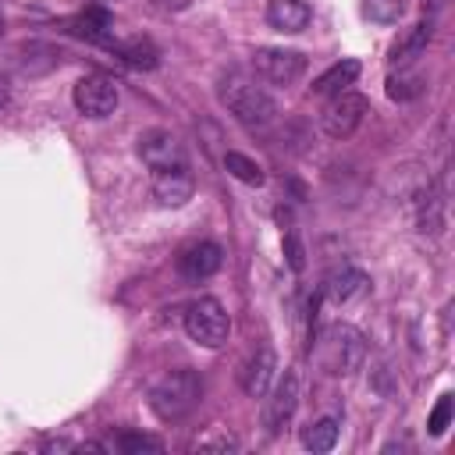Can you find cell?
<instances>
[{"instance_id": "obj_10", "label": "cell", "mask_w": 455, "mask_h": 455, "mask_svg": "<svg viewBox=\"0 0 455 455\" xmlns=\"http://www.w3.org/2000/svg\"><path fill=\"white\" fill-rule=\"evenodd\" d=\"M220 263H224V252L217 242H188L178 252V274L185 281H206L220 270Z\"/></svg>"}, {"instance_id": "obj_8", "label": "cell", "mask_w": 455, "mask_h": 455, "mask_svg": "<svg viewBox=\"0 0 455 455\" xmlns=\"http://www.w3.org/2000/svg\"><path fill=\"white\" fill-rule=\"evenodd\" d=\"M295 409H299V373L284 370L277 377V384L267 387V402H263V427H267V434H281L291 423Z\"/></svg>"}, {"instance_id": "obj_21", "label": "cell", "mask_w": 455, "mask_h": 455, "mask_svg": "<svg viewBox=\"0 0 455 455\" xmlns=\"http://www.w3.org/2000/svg\"><path fill=\"white\" fill-rule=\"evenodd\" d=\"M224 167H228V174L231 178H238L242 185H263V167L252 160V156H245V153H224Z\"/></svg>"}, {"instance_id": "obj_9", "label": "cell", "mask_w": 455, "mask_h": 455, "mask_svg": "<svg viewBox=\"0 0 455 455\" xmlns=\"http://www.w3.org/2000/svg\"><path fill=\"white\" fill-rule=\"evenodd\" d=\"M78 114L85 117H110L117 110V82L107 78V75H85L75 82V92H71Z\"/></svg>"}, {"instance_id": "obj_26", "label": "cell", "mask_w": 455, "mask_h": 455, "mask_svg": "<svg viewBox=\"0 0 455 455\" xmlns=\"http://www.w3.org/2000/svg\"><path fill=\"white\" fill-rule=\"evenodd\" d=\"M156 11H164V14H178V11H185L192 0H149Z\"/></svg>"}, {"instance_id": "obj_20", "label": "cell", "mask_w": 455, "mask_h": 455, "mask_svg": "<svg viewBox=\"0 0 455 455\" xmlns=\"http://www.w3.org/2000/svg\"><path fill=\"white\" fill-rule=\"evenodd\" d=\"M302 444L309 451H331L338 444V419L334 416H320L309 427H302Z\"/></svg>"}, {"instance_id": "obj_22", "label": "cell", "mask_w": 455, "mask_h": 455, "mask_svg": "<svg viewBox=\"0 0 455 455\" xmlns=\"http://www.w3.org/2000/svg\"><path fill=\"white\" fill-rule=\"evenodd\" d=\"M110 448L124 451V455H139V451H160L164 441L160 437H149V434H121L110 441Z\"/></svg>"}, {"instance_id": "obj_1", "label": "cell", "mask_w": 455, "mask_h": 455, "mask_svg": "<svg viewBox=\"0 0 455 455\" xmlns=\"http://www.w3.org/2000/svg\"><path fill=\"white\" fill-rule=\"evenodd\" d=\"M217 100L252 135H263L277 124V100L267 92V85H259V78H252L245 71L224 75L217 82Z\"/></svg>"}, {"instance_id": "obj_5", "label": "cell", "mask_w": 455, "mask_h": 455, "mask_svg": "<svg viewBox=\"0 0 455 455\" xmlns=\"http://www.w3.org/2000/svg\"><path fill=\"white\" fill-rule=\"evenodd\" d=\"M252 71H256V78H263L270 85H291L306 75V57L299 50H284V46H259L252 53Z\"/></svg>"}, {"instance_id": "obj_7", "label": "cell", "mask_w": 455, "mask_h": 455, "mask_svg": "<svg viewBox=\"0 0 455 455\" xmlns=\"http://www.w3.org/2000/svg\"><path fill=\"white\" fill-rule=\"evenodd\" d=\"M135 149H139V160H142L153 174H156V171L188 167V160H185V146H181L178 135L167 132V128H146V132L139 135Z\"/></svg>"}, {"instance_id": "obj_11", "label": "cell", "mask_w": 455, "mask_h": 455, "mask_svg": "<svg viewBox=\"0 0 455 455\" xmlns=\"http://www.w3.org/2000/svg\"><path fill=\"white\" fill-rule=\"evenodd\" d=\"M274 370H277V359H274V348H256L245 363H242V370H238V384H242V391L249 395V398H263L267 395V387H270V380H274Z\"/></svg>"}, {"instance_id": "obj_23", "label": "cell", "mask_w": 455, "mask_h": 455, "mask_svg": "<svg viewBox=\"0 0 455 455\" xmlns=\"http://www.w3.org/2000/svg\"><path fill=\"white\" fill-rule=\"evenodd\" d=\"M363 11H366V18H373V21H380V25H391V21L402 18L405 4H402V0H366Z\"/></svg>"}, {"instance_id": "obj_4", "label": "cell", "mask_w": 455, "mask_h": 455, "mask_svg": "<svg viewBox=\"0 0 455 455\" xmlns=\"http://www.w3.org/2000/svg\"><path fill=\"white\" fill-rule=\"evenodd\" d=\"M185 334L203 348H220L231 334V316L220 306V299L203 295L185 309Z\"/></svg>"}, {"instance_id": "obj_3", "label": "cell", "mask_w": 455, "mask_h": 455, "mask_svg": "<svg viewBox=\"0 0 455 455\" xmlns=\"http://www.w3.org/2000/svg\"><path fill=\"white\" fill-rule=\"evenodd\" d=\"M316 363L327 370V373H355L363 366V355H366V341L363 334L352 327V323H331L320 331L316 338Z\"/></svg>"}, {"instance_id": "obj_19", "label": "cell", "mask_w": 455, "mask_h": 455, "mask_svg": "<svg viewBox=\"0 0 455 455\" xmlns=\"http://www.w3.org/2000/svg\"><path fill=\"white\" fill-rule=\"evenodd\" d=\"M423 85H427V78H423L419 71H412V64H409V68H398V71L387 75V96H391L395 103L419 100V96H423Z\"/></svg>"}, {"instance_id": "obj_6", "label": "cell", "mask_w": 455, "mask_h": 455, "mask_svg": "<svg viewBox=\"0 0 455 455\" xmlns=\"http://www.w3.org/2000/svg\"><path fill=\"white\" fill-rule=\"evenodd\" d=\"M370 114V100L363 96V92H338V96H331V103L323 107V114H320V128L331 135V139H348L359 124H363V117Z\"/></svg>"}, {"instance_id": "obj_14", "label": "cell", "mask_w": 455, "mask_h": 455, "mask_svg": "<svg viewBox=\"0 0 455 455\" xmlns=\"http://www.w3.org/2000/svg\"><path fill=\"white\" fill-rule=\"evenodd\" d=\"M430 36H434V25L430 21H416L412 28H405L395 43H391V50H387V60L395 64V68H409L423 50H427V43H430Z\"/></svg>"}, {"instance_id": "obj_17", "label": "cell", "mask_w": 455, "mask_h": 455, "mask_svg": "<svg viewBox=\"0 0 455 455\" xmlns=\"http://www.w3.org/2000/svg\"><path fill=\"white\" fill-rule=\"evenodd\" d=\"M124 64H132V68H139V71H153L156 64H160V50L153 46V39H146V36H132V39H114V46H110Z\"/></svg>"}, {"instance_id": "obj_12", "label": "cell", "mask_w": 455, "mask_h": 455, "mask_svg": "<svg viewBox=\"0 0 455 455\" xmlns=\"http://www.w3.org/2000/svg\"><path fill=\"white\" fill-rule=\"evenodd\" d=\"M64 28L71 36L85 39V43H96V46H107V50L114 46V18L103 7H89V11L75 14L71 21H64Z\"/></svg>"}, {"instance_id": "obj_27", "label": "cell", "mask_w": 455, "mask_h": 455, "mask_svg": "<svg viewBox=\"0 0 455 455\" xmlns=\"http://www.w3.org/2000/svg\"><path fill=\"white\" fill-rule=\"evenodd\" d=\"M7 103H11V78L0 71V110H4Z\"/></svg>"}, {"instance_id": "obj_15", "label": "cell", "mask_w": 455, "mask_h": 455, "mask_svg": "<svg viewBox=\"0 0 455 455\" xmlns=\"http://www.w3.org/2000/svg\"><path fill=\"white\" fill-rule=\"evenodd\" d=\"M366 288H370V277H366L363 270H355V267H341V270L327 274V281H323V295H327L334 306H345V302L359 299Z\"/></svg>"}, {"instance_id": "obj_18", "label": "cell", "mask_w": 455, "mask_h": 455, "mask_svg": "<svg viewBox=\"0 0 455 455\" xmlns=\"http://www.w3.org/2000/svg\"><path fill=\"white\" fill-rule=\"evenodd\" d=\"M359 60H338V64H331L316 82H313V96H338V92H345L355 78H359Z\"/></svg>"}, {"instance_id": "obj_24", "label": "cell", "mask_w": 455, "mask_h": 455, "mask_svg": "<svg viewBox=\"0 0 455 455\" xmlns=\"http://www.w3.org/2000/svg\"><path fill=\"white\" fill-rule=\"evenodd\" d=\"M448 423H451V395H441L437 405H434V412H430V419H427V427H430L434 437H441L448 430Z\"/></svg>"}, {"instance_id": "obj_28", "label": "cell", "mask_w": 455, "mask_h": 455, "mask_svg": "<svg viewBox=\"0 0 455 455\" xmlns=\"http://www.w3.org/2000/svg\"><path fill=\"white\" fill-rule=\"evenodd\" d=\"M0 36H4V14H0Z\"/></svg>"}, {"instance_id": "obj_25", "label": "cell", "mask_w": 455, "mask_h": 455, "mask_svg": "<svg viewBox=\"0 0 455 455\" xmlns=\"http://www.w3.org/2000/svg\"><path fill=\"white\" fill-rule=\"evenodd\" d=\"M284 245H288V263H291V270H302V245H299V238L288 235Z\"/></svg>"}, {"instance_id": "obj_2", "label": "cell", "mask_w": 455, "mask_h": 455, "mask_svg": "<svg viewBox=\"0 0 455 455\" xmlns=\"http://www.w3.org/2000/svg\"><path fill=\"white\" fill-rule=\"evenodd\" d=\"M199 395H203V380L196 370H171L164 373L153 387H149V409L156 419L164 423H178L185 419L196 405H199Z\"/></svg>"}, {"instance_id": "obj_13", "label": "cell", "mask_w": 455, "mask_h": 455, "mask_svg": "<svg viewBox=\"0 0 455 455\" xmlns=\"http://www.w3.org/2000/svg\"><path fill=\"white\" fill-rule=\"evenodd\" d=\"M192 192H196V181H192L188 167H174V171H156L153 174V199L160 206L178 210V206H185L192 199Z\"/></svg>"}, {"instance_id": "obj_16", "label": "cell", "mask_w": 455, "mask_h": 455, "mask_svg": "<svg viewBox=\"0 0 455 455\" xmlns=\"http://www.w3.org/2000/svg\"><path fill=\"white\" fill-rule=\"evenodd\" d=\"M313 11L306 0H270L267 4V25L277 32H302L309 25Z\"/></svg>"}]
</instances>
